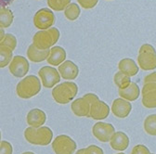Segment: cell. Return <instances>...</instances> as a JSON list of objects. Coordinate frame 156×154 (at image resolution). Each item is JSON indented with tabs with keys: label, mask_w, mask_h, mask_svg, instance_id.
I'll return each instance as SVG.
<instances>
[{
	"label": "cell",
	"mask_w": 156,
	"mask_h": 154,
	"mask_svg": "<svg viewBox=\"0 0 156 154\" xmlns=\"http://www.w3.org/2000/svg\"><path fill=\"white\" fill-rule=\"evenodd\" d=\"M52 138L53 133L47 126H40L37 128L30 126L24 131V138L33 145L47 146L51 142Z\"/></svg>",
	"instance_id": "obj_1"
},
{
	"label": "cell",
	"mask_w": 156,
	"mask_h": 154,
	"mask_svg": "<svg viewBox=\"0 0 156 154\" xmlns=\"http://www.w3.org/2000/svg\"><path fill=\"white\" fill-rule=\"evenodd\" d=\"M41 90V83L34 75H28L23 78L16 86V93L19 98L28 100L35 95H37Z\"/></svg>",
	"instance_id": "obj_2"
},
{
	"label": "cell",
	"mask_w": 156,
	"mask_h": 154,
	"mask_svg": "<svg viewBox=\"0 0 156 154\" xmlns=\"http://www.w3.org/2000/svg\"><path fill=\"white\" fill-rule=\"evenodd\" d=\"M78 87L75 83L64 82L52 89V97L58 104H67L76 97Z\"/></svg>",
	"instance_id": "obj_3"
},
{
	"label": "cell",
	"mask_w": 156,
	"mask_h": 154,
	"mask_svg": "<svg viewBox=\"0 0 156 154\" xmlns=\"http://www.w3.org/2000/svg\"><path fill=\"white\" fill-rule=\"evenodd\" d=\"M60 38V31L57 28H48L37 32L33 37V44L39 49H49Z\"/></svg>",
	"instance_id": "obj_4"
},
{
	"label": "cell",
	"mask_w": 156,
	"mask_h": 154,
	"mask_svg": "<svg viewBox=\"0 0 156 154\" xmlns=\"http://www.w3.org/2000/svg\"><path fill=\"white\" fill-rule=\"evenodd\" d=\"M53 151L57 154H71L76 149L75 141L65 135L57 137L52 142Z\"/></svg>",
	"instance_id": "obj_5"
},
{
	"label": "cell",
	"mask_w": 156,
	"mask_h": 154,
	"mask_svg": "<svg viewBox=\"0 0 156 154\" xmlns=\"http://www.w3.org/2000/svg\"><path fill=\"white\" fill-rule=\"evenodd\" d=\"M38 75L41 78L42 85L46 88H52L61 80V75L55 68L44 66L38 71Z\"/></svg>",
	"instance_id": "obj_6"
},
{
	"label": "cell",
	"mask_w": 156,
	"mask_h": 154,
	"mask_svg": "<svg viewBox=\"0 0 156 154\" xmlns=\"http://www.w3.org/2000/svg\"><path fill=\"white\" fill-rule=\"evenodd\" d=\"M55 23V16L48 9H41L34 16V24L39 30H46Z\"/></svg>",
	"instance_id": "obj_7"
},
{
	"label": "cell",
	"mask_w": 156,
	"mask_h": 154,
	"mask_svg": "<svg viewBox=\"0 0 156 154\" xmlns=\"http://www.w3.org/2000/svg\"><path fill=\"white\" fill-rule=\"evenodd\" d=\"M29 62L24 57L15 56L9 63V69L13 76L21 78V77H23L27 74L29 72Z\"/></svg>",
	"instance_id": "obj_8"
},
{
	"label": "cell",
	"mask_w": 156,
	"mask_h": 154,
	"mask_svg": "<svg viewBox=\"0 0 156 154\" xmlns=\"http://www.w3.org/2000/svg\"><path fill=\"white\" fill-rule=\"evenodd\" d=\"M115 130L112 124L100 122L94 124L92 127V133L93 136L99 139L101 142H108L111 140L112 135L114 134Z\"/></svg>",
	"instance_id": "obj_9"
},
{
	"label": "cell",
	"mask_w": 156,
	"mask_h": 154,
	"mask_svg": "<svg viewBox=\"0 0 156 154\" xmlns=\"http://www.w3.org/2000/svg\"><path fill=\"white\" fill-rule=\"evenodd\" d=\"M109 114L110 108L104 101H101L100 99H97L91 102L88 117L94 120H103L109 116Z\"/></svg>",
	"instance_id": "obj_10"
},
{
	"label": "cell",
	"mask_w": 156,
	"mask_h": 154,
	"mask_svg": "<svg viewBox=\"0 0 156 154\" xmlns=\"http://www.w3.org/2000/svg\"><path fill=\"white\" fill-rule=\"evenodd\" d=\"M142 104L145 108L154 109L156 108V84L146 83L144 84L142 90Z\"/></svg>",
	"instance_id": "obj_11"
},
{
	"label": "cell",
	"mask_w": 156,
	"mask_h": 154,
	"mask_svg": "<svg viewBox=\"0 0 156 154\" xmlns=\"http://www.w3.org/2000/svg\"><path fill=\"white\" fill-rule=\"evenodd\" d=\"M139 66L144 71H151L156 68V50L141 51L138 57Z\"/></svg>",
	"instance_id": "obj_12"
},
{
	"label": "cell",
	"mask_w": 156,
	"mask_h": 154,
	"mask_svg": "<svg viewBox=\"0 0 156 154\" xmlns=\"http://www.w3.org/2000/svg\"><path fill=\"white\" fill-rule=\"evenodd\" d=\"M90 101L85 96H83L82 98H79L73 101V103L71 104V109L74 115H76L78 117H88L90 111Z\"/></svg>",
	"instance_id": "obj_13"
},
{
	"label": "cell",
	"mask_w": 156,
	"mask_h": 154,
	"mask_svg": "<svg viewBox=\"0 0 156 154\" xmlns=\"http://www.w3.org/2000/svg\"><path fill=\"white\" fill-rule=\"evenodd\" d=\"M132 110V105L124 99H116L112 105V111L114 116L120 119L126 118Z\"/></svg>",
	"instance_id": "obj_14"
},
{
	"label": "cell",
	"mask_w": 156,
	"mask_h": 154,
	"mask_svg": "<svg viewBox=\"0 0 156 154\" xmlns=\"http://www.w3.org/2000/svg\"><path fill=\"white\" fill-rule=\"evenodd\" d=\"M58 72L65 80H74L79 74V69L73 61H65L58 67Z\"/></svg>",
	"instance_id": "obj_15"
},
{
	"label": "cell",
	"mask_w": 156,
	"mask_h": 154,
	"mask_svg": "<svg viewBox=\"0 0 156 154\" xmlns=\"http://www.w3.org/2000/svg\"><path fill=\"white\" fill-rule=\"evenodd\" d=\"M110 145L114 150L124 151L128 148L129 145V138L124 132H114L112 137L110 140Z\"/></svg>",
	"instance_id": "obj_16"
},
{
	"label": "cell",
	"mask_w": 156,
	"mask_h": 154,
	"mask_svg": "<svg viewBox=\"0 0 156 154\" xmlns=\"http://www.w3.org/2000/svg\"><path fill=\"white\" fill-rule=\"evenodd\" d=\"M46 119H47L46 113L40 109L31 110L28 112L27 117H26L27 124L30 126H33L35 128L42 126L46 123Z\"/></svg>",
	"instance_id": "obj_17"
},
{
	"label": "cell",
	"mask_w": 156,
	"mask_h": 154,
	"mask_svg": "<svg viewBox=\"0 0 156 154\" xmlns=\"http://www.w3.org/2000/svg\"><path fill=\"white\" fill-rule=\"evenodd\" d=\"M50 54V49H39L34 44L30 45L27 49V57L33 62H41L46 61Z\"/></svg>",
	"instance_id": "obj_18"
},
{
	"label": "cell",
	"mask_w": 156,
	"mask_h": 154,
	"mask_svg": "<svg viewBox=\"0 0 156 154\" xmlns=\"http://www.w3.org/2000/svg\"><path fill=\"white\" fill-rule=\"evenodd\" d=\"M66 59V51L62 47H53L50 49V54L47 59L48 64L52 66L61 65Z\"/></svg>",
	"instance_id": "obj_19"
},
{
	"label": "cell",
	"mask_w": 156,
	"mask_h": 154,
	"mask_svg": "<svg viewBox=\"0 0 156 154\" xmlns=\"http://www.w3.org/2000/svg\"><path fill=\"white\" fill-rule=\"evenodd\" d=\"M118 93H119V96L122 99H124L127 101H135L140 97V87L138 85H136V83L131 82L127 87L119 88Z\"/></svg>",
	"instance_id": "obj_20"
},
{
	"label": "cell",
	"mask_w": 156,
	"mask_h": 154,
	"mask_svg": "<svg viewBox=\"0 0 156 154\" xmlns=\"http://www.w3.org/2000/svg\"><path fill=\"white\" fill-rule=\"evenodd\" d=\"M119 71L126 73L128 76H135L139 72V67L131 59H123L118 63Z\"/></svg>",
	"instance_id": "obj_21"
},
{
	"label": "cell",
	"mask_w": 156,
	"mask_h": 154,
	"mask_svg": "<svg viewBox=\"0 0 156 154\" xmlns=\"http://www.w3.org/2000/svg\"><path fill=\"white\" fill-rule=\"evenodd\" d=\"M14 20L13 12L8 8H0V27H9Z\"/></svg>",
	"instance_id": "obj_22"
},
{
	"label": "cell",
	"mask_w": 156,
	"mask_h": 154,
	"mask_svg": "<svg viewBox=\"0 0 156 154\" xmlns=\"http://www.w3.org/2000/svg\"><path fill=\"white\" fill-rule=\"evenodd\" d=\"M13 57L12 50L5 46L0 47V68H5L8 66Z\"/></svg>",
	"instance_id": "obj_23"
},
{
	"label": "cell",
	"mask_w": 156,
	"mask_h": 154,
	"mask_svg": "<svg viewBox=\"0 0 156 154\" xmlns=\"http://www.w3.org/2000/svg\"><path fill=\"white\" fill-rule=\"evenodd\" d=\"M113 82L115 86H118V88H126L130 85L131 80H130V76L119 71L118 72H116L114 74Z\"/></svg>",
	"instance_id": "obj_24"
},
{
	"label": "cell",
	"mask_w": 156,
	"mask_h": 154,
	"mask_svg": "<svg viewBox=\"0 0 156 154\" xmlns=\"http://www.w3.org/2000/svg\"><path fill=\"white\" fill-rule=\"evenodd\" d=\"M81 13L80 8L75 3H70L64 9V15L69 21H75Z\"/></svg>",
	"instance_id": "obj_25"
},
{
	"label": "cell",
	"mask_w": 156,
	"mask_h": 154,
	"mask_svg": "<svg viewBox=\"0 0 156 154\" xmlns=\"http://www.w3.org/2000/svg\"><path fill=\"white\" fill-rule=\"evenodd\" d=\"M144 130L151 136H156V114H151L144 121Z\"/></svg>",
	"instance_id": "obj_26"
},
{
	"label": "cell",
	"mask_w": 156,
	"mask_h": 154,
	"mask_svg": "<svg viewBox=\"0 0 156 154\" xmlns=\"http://www.w3.org/2000/svg\"><path fill=\"white\" fill-rule=\"evenodd\" d=\"M71 3V0H48V8L56 11H62Z\"/></svg>",
	"instance_id": "obj_27"
},
{
	"label": "cell",
	"mask_w": 156,
	"mask_h": 154,
	"mask_svg": "<svg viewBox=\"0 0 156 154\" xmlns=\"http://www.w3.org/2000/svg\"><path fill=\"white\" fill-rule=\"evenodd\" d=\"M1 46H5L9 47L12 51L16 48L17 46V39L16 37L11 34V33H7L5 34V36L3 37V39L0 41V47Z\"/></svg>",
	"instance_id": "obj_28"
},
{
	"label": "cell",
	"mask_w": 156,
	"mask_h": 154,
	"mask_svg": "<svg viewBox=\"0 0 156 154\" xmlns=\"http://www.w3.org/2000/svg\"><path fill=\"white\" fill-rule=\"evenodd\" d=\"M77 153L79 154H82V153H87V154H102L103 153V150L99 148L98 146H94V145H91L89 147H87V149H79L77 151Z\"/></svg>",
	"instance_id": "obj_29"
},
{
	"label": "cell",
	"mask_w": 156,
	"mask_h": 154,
	"mask_svg": "<svg viewBox=\"0 0 156 154\" xmlns=\"http://www.w3.org/2000/svg\"><path fill=\"white\" fill-rule=\"evenodd\" d=\"M13 149L9 142L8 141H1L0 142V154H10L12 153Z\"/></svg>",
	"instance_id": "obj_30"
},
{
	"label": "cell",
	"mask_w": 156,
	"mask_h": 154,
	"mask_svg": "<svg viewBox=\"0 0 156 154\" xmlns=\"http://www.w3.org/2000/svg\"><path fill=\"white\" fill-rule=\"evenodd\" d=\"M79 5L84 8L85 9H93L97 4L99 0H77Z\"/></svg>",
	"instance_id": "obj_31"
},
{
	"label": "cell",
	"mask_w": 156,
	"mask_h": 154,
	"mask_svg": "<svg viewBox=\"0 0 156 154\" xmlns=\"http://www.w3.org/2000/svg\"><path fill=\"white\" fill-rule=\"evenodd\" d=\"M132 153L133 154H138V153H140V154H145V153L149 154V153H151V151L149 150V149L146 146H144V145H138V146H135L133 148Z\"/></svg>",
	"instance_id": "obj_32"
},
{
	"label": "cell",
	"mask_w": 156,
	"mask_h": 154,
	"mask_svg": "<svg viewBox=\"0 0 156 154\" xmlns=\"http://www.w3.org/2000/svg\"><path fill=\"white\" fill-rule=\"evenodd\" d=\"M146 83H155L156 84V72L148 74L144 78V84Z\"/></svg>",
	"instance_id": "obj_33"
},
{
	"label": "cell",
	"mask_w": 156,
	"mask_h": 154,
	"mask_svg": "<svg viewBox=\"0 0 156 154\" xmlns=\"http://www.w3.org/2000/svg\"><path fill=\"white\" fill-rule=\"evenodd\" d=\"M14 0H0V8H6L10 5Z\"/></svg>",
	"instance_id": "obj_34"
},
{
	"label": "cell",
	"mask_w": 156,
	"mask_h": 154,
	"mask_svg": "<svg viewBox=\"0 0 156 154\" xmlns=\"http://www.w3.org/2000/svg\"><path fill=\"white\" fill-rule=\"evenodd\" d=\"M5 30H4V28H1L0 27V41H1L2 39H3V37L5 36Z\"/></svg>",
	"instance_id": "obj_35"
},
{
	"label": "cell",
	"mask_w": 156,
	"mask_h": 154,
	"mask_svg": "<svg viewBox=\"0 0 156 154\" xmlns=\"http://www.w3.org/2000/svg\"><path fill=\"white\" fill-rule=\"evenodd\" d=\"M0 142H1V133H0Z\"/></svg>",
	"instance_id": "obj_36"
}]
</instances>
